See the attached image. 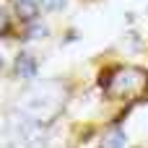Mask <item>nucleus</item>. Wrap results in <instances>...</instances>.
<instances>
[{"mask_svg": "<svg viewBox=\"0 0 148 148\" xmlns=\"http://www.w3.org/2000/svg\"><path fill=\"white\" fill-rule=\"evenodd\" d=\"M65 0H47V8H60Z\"/></svg>", "mask_w": 148, "mask_h": 148, "instance_id": "20e7f679", "label": "nucleus"}, {"mask_svg": "<svg viewBox=\"0 0 148 148\" xmlns=\"http://www.w3.org/2000/svg\"><path fill=\"white\" fill-rule=\"evenodd\" d=\"M120 146H122V133H114L109 138V148H120Z\"/></svg>", "mask_w": 148, "mask_h": 148, "instance_id": "7ed1b4c3", "label": "nucleus"}, {"mask_svg": "<svg viewBox=\"0 0 148 148\" xmlns=\"http://www.w3.org/2000/svg\"><path fill=\"white\" fill-rule=\"evenodd\" d=\"M16 13L23 21H34L36 18V3L34 0H16Z\"/></svg>", "mask_w": 148, "mask_h": 148, "instance_id": "f03ea898", "label": "nucleus"}, {"mask_svg": "<svg viewBox=\"0 0 148 148\" xmlns=\"http://www.w3.org/2000/svg\"><path fill=\"white\" fill-rule=\"evenodd\" d=\"M16 73L21 75V78H34L36 75V60L31 57V55H18V60H16Z\"/></svg>", "mask_w": 148, "mask_h": 148, "instance_id": "f257e3e1", "label": "nucleus"}]
</instances>
